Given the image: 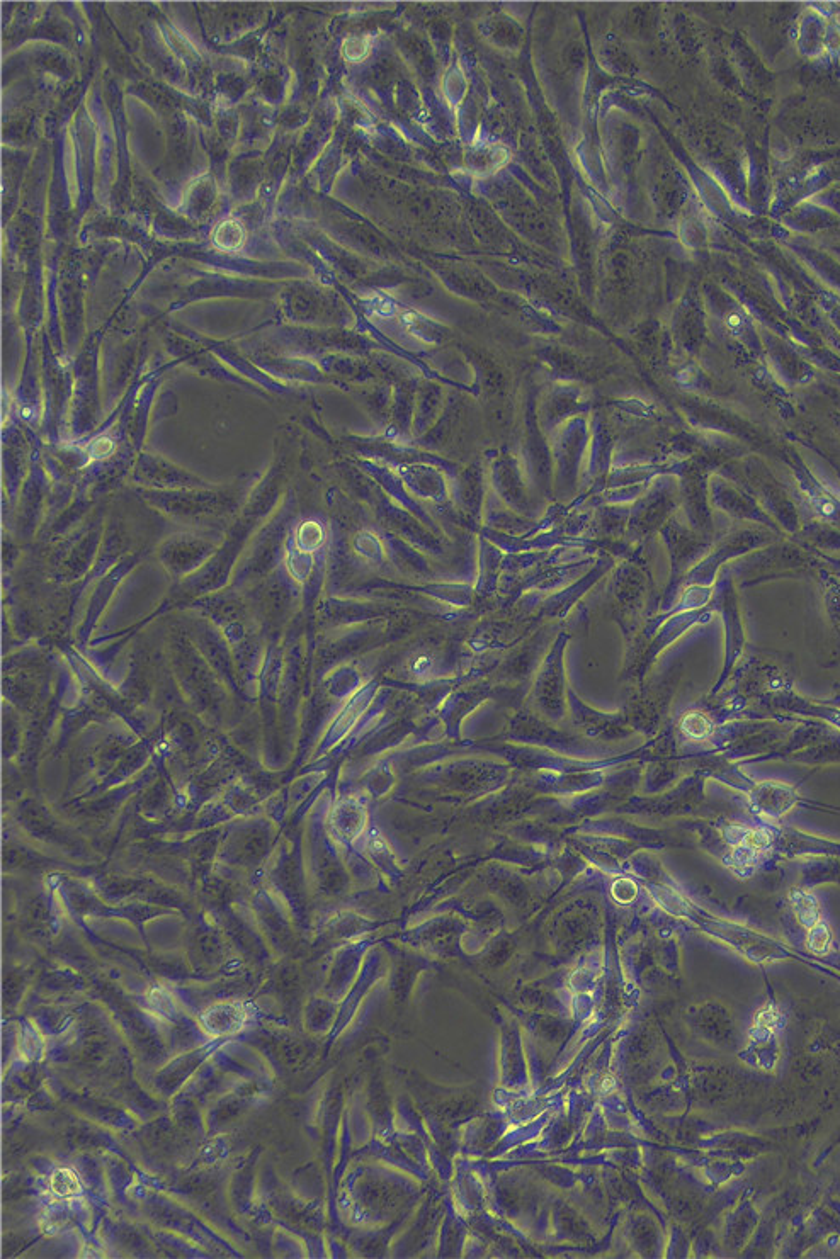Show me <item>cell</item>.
Here are the masks:
<instances>
[{
  "mask_svg": "<svg viewBox=\"0 0 840 1259\" xmlns=\"http://www.w3.org/2000/svg\"><path fill=\"white\" fill-rule=\"evenodd\" d=\"M795 801V794L791 791V787L778 784H764L757 787L754 796V804L761 813L769 814L774 818H779L781 814L786 813L791 804Z\"/></svg>",
  "mask_w": 840,
  "mask_h": 1259,
  "instance_id": "6da1fadb",
  "label": "cell"
},
{
  "mask_svg": "<svg viewBox=\"0 0 840 1259\" xmlns=\"http://www.w3.org/2000/svg\"><path fill=\"white\" fill-rule=\"evenodd\" d=\"M213 242L218 249L239 250L245 242L244 226L235 220L223 221L215 230Z\"/></svg>",
  "mask_w": 840,
  "mask_h": 1259,
  "instance_id": "7a4b0ae2",
  "label": "cell"
},
{
  "mask_svg": "<svg viewBox=\"0 0 840 1259\" xmlns=\"http://www.w3.org/2000/svg\"><path fill=\"white\" fill-rule=\"evenodd\" d=\"M369 43L364 38H351L344 43V55L349 62H361L368 55Z\"/></svg>",
  "mask_w": 840,
  "mask_h": 1259,
  "instance_id": "3957f363",
  "label": "cell"
},
{
  "mask_svg": "<svg viewBox=\"0 0 840 1259\" xmlns=\"http://www.w3.org/2000/svg\"><path fill=\"white\" fill-rule=\"evenodd\" d=\"M686 723L689 724V734L696 736V738H703L711 731V724L708 723V719L698 716V714H693L691 718H687Z\"/></svg>",
  "mask_w": 840,
  "mask_h": 1259,
  "instance_id": "277c9868",
  "label": "cell"
}]
</instances>
